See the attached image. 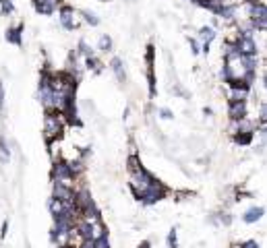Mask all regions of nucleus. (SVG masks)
I'll return each instance as SVG.
<instances>
[{
	"label": "nucleus",
	"mask_w": 267,
	"mask_h": 248,
	"mask_svg": "<svg viewBox=\"0 0 267 248\" xmlns=\"http://www.w3.org/2000/svg\"><path fill=\"white\" fill-rule=\"evenodd\" d=\"M62 131H64V116L58 114V112H48L44 118V139L48 147L54 145V141H58L62 137Z\"/></svg>",
	"instance_id": "obj_1"
},
{
	"label": "nucleus",
	"mask_w": 267,
	"mask_h": 248,
	"mask_svg": "<svg viewBox=\"0 0 267 248\" xmlns=\"http://www.w3.org/2000/svg\"><path fill=\"white\" fill-rule=\"evenodd\" d=\"M52 180L54 184H60L66 188H75L77 184V174L71 170V165L66 161H56L52 165Z\"/></svg>",
	"instance_id": "obj_2"
},
{
	"label": "nucleus",
	"mask_w": 267,
	"mask_h": 248,
	"mask_svg": "<svg viewBox=\"0 0 267 248\" xmlns=\"http://www.w3.org/2000/svg\"><path fill=\"white\" fill-rule=\"evenodd\" d=\"M58 19H60V25L66 31H75L79 27V17L75 13V8H71V6H60L58 8Z\"/></svg>",
	"instance_id": "obj_3"
},
{
	"label": "nucleus",
	"mask_w": 267,
	"mask_h": 248,
	"mask_svg": "<svg viewBox=\"0 0 267 248\" xmlns=\"http://www.w3.org/2000/svg\"><path fill=\"white\" fill-rule=\"evenodd\" d=\"M230 91H228V101H247L249 98V85L242 83H228Z\"/></svg>",
	"instance_id": "obj_4"
},
{
	"label": "nucleus",
	"mask_w": 267,
	"mask_h": 248,
	"mask_svg": "<svg viewBox=\"0 0 267 248\" xmlns=\"http://www.w3.org/2000/svg\"><path fill=\"white\" fill-rule=\"evenodd\" d=\"M60 2L62 0H33V4H36V10L42 15H52L56 13L58 8H60Z\"/></svg>",
	"instance_id": "obj_5"
},
{
	"label": "nucleus",
	"mask_w": 267,
	"mask_h": 248,
	"mask_svg": "<svg viewBox=\"0 0 267 248\" xmlns=\"http://www.w3.org/2000/svg\"><path fill=\"white\" fill-rule=\"evenodd\" d=\"M228 116L232 120H240L247 116V101H228Z\"/></svg>",
	"instance_id": "obj_6"
},
{
	"label": "nucleus",
	"mask_w": 267,
	"mask_h": 248,
	"mask_svg": "<svg viewBox=\"0 0 267 248\" xmlns=\"http://www.w3.org/2000/svg\"><path fill=\"white\" fill-rule=\"evenodd\" d=\"M199 40L203 42V50H210V44L215 40V29L214 27H201L199 29Z\"/></svg>",
	"instance_id": "obj_7"
},
{
	"label": "nucleus",
	"mask_w": 267,
	"mask_h": 248,
	"mask_svg": "<svg viewBox=\"0 0 267 248\" xmlns=\"http://www.w3.org/2000/svg\"><path fill=\"white\" fill-rule=\"evenodd\" d=\"M263 213H265L263 207H253V209L247 211L245 215H242V219H245L247 223H255V221H259V219L263 217Z\"/></svg>",
	"instance_id": "obj_8"
},
{
	"label": "nucleus",
	"mask_w": 267,
	"mask_h": 248,
	"mask_svg": "<svg viewBox=\"0 0 267 248\" xmlns=\"http://www.w3.org/2000/svg\"><path fill=\"white\" fill-rule=\"evenodd\" d=\"M110 66H112V70H114L116 79H118L120 83H124V81H126V75H124V68H122V60H120V58H112Z\"/></svg>",
	"instance_id": "obj_9"
},
{
	"label": "nucleus",
	"mask_w": 267,
	"mask_h": 248,
	"mask_svg": "<svg viewBox=\"0 0 267 248\" xmlns=\"http://www.w3.org/2000/svg\"><path fill=\"white\" fill-rule=\"evenodd\" d=\"M21 25H17V27H10L8 31H6V40L10 42V44H15V46H21Z\"/></svg>",
	"instance_id": "obj_10"
},
{
	"label": "nucleus",
	"mask_w": 267,
	"mask_h": 248,
	"mask_svg": "<svg viewBox=\"0 0 267 248\" xmlns=\"http://www.w3.org/2000/svg\"><path fill=\"white\" fill-rule=\"evenodd\" d=\"M8 147H6V143H4V139L0 137V163H8Z\"/></svg>",
	"instance_id": "obj_11"
},
{
	"label": "nucleus",
	"mask_w": 267,
	"mask_h": 248,
	"mask_svg": "<svg viewBox=\"0 0 267 248\" xmlns=\"http://www.w3.org/2000/svg\"><path fill=\"white\" fill-rule=\"evenodd\" d=\"M100 50H102V52H110V50H112V40H110V35H102V38H100Z\"/></svg>",
	"instance_id": "obj_12"
},
{
	"label": "nucleus",
	"mask_w": 267,
	"mask_h": 248,
	"mask_svg": "<svg viewBox=\"0 0 267 248\" xmlns=\"http://www.w3.org/2000/svg\"><path fill=\"white\" fill-rule=\"evenodd\" d=\"M81 15H83V19L89 23V25H98V23H100V19H98L94 13H89V10H83Z\"/></svg>",
	"instance_id": "obj_13"
},
{
	"label": "nucleus",
	"mask_w": 267,
	"mask_h": 248,
	"mask_svg": "<svg viewBox=\"0 0 267 248\" xmlns=\"http://www.w3.org/2000/svg\"><path fill=\"white\" fill-rule=\"evenodd\" d=\"M0 6H2V13L4 15H10L15 10V6H13V2L10 0H0Z\"/></svg>",
	"instance_id": "obj_14"
},
{
	"label": "nucleus",
	"mask_w": 267,
	"mask_h": 248,
	"mask_svg": "<svg viewBox=\"0 0 267 248\" xmlns=\"http://www.w3.org/2000/svg\"><path fill=\"white\" fill-rule=\"evenodd\" d=\"M94 248H110L108 236H104V238H98V240H94Z\"/></svg>",
	"instance_id": "obj_15"
},
{
	"label": "nucleus",
	"mask_w": 267,
	"mask_h": 248,
	"mask_svg": "<svg viewBox=\"0 0 267 248\" xmlns=\"http://www.w3.org/2000/svg\"><path fill=\"white\" fill-rule=\"evenodd\" d=\"M168 248H176V232H170V236H168Z\"/></svg>",
	"instance_id": "obj_16"
},
{
	"label": "nucleus",
	"mask_w": 267,
	"mask_h": 248,
	"mask_svg": "<svg viewBox=\"0 0 267 248\" xmlns=\"http://www.w3.org/2000/svg\"><path fill=\"white\" fill-rule=\"evenodd\" d=\"M2 108H4V85L0 81V112H2Z\"/></svg>",
	"instance_id": "obj_17"
},
{
	"label": "nucleus",
	"mask_w": 267,
	"mask_h": 248,
	"mask_svg": "<svg viewBox=\"0 0 267 248\" xmlns=\"http://www.w3.org/2000/svg\"><path fill=\"white\" fill-rule=\"evenodd\" d=\"M238 248H259V244L255 242V240H249V242H242Z\"/></svg>",
	"instance_id": "obj_18"
},
{
	"label": "nucleus",
	"mask_w": 267,
	"mask_h": 248,
	"mask_svg": "<svg viewBox=\"0 0 267 248\" xmlns=\"http://www.w3.org/2000/svg\"><path fill=\"white\" fill-rule=\"evenodd\" d=\"M160 114H161V118H166V120H170V118L174 116V114H172L168 108H161V110H160Z\"/></svg>",
	"instance_id": "obj_19"
},
{
	"label": "nucleus",
	"mask_w": 267,
	"mask_h": 248,
	"mask_svg": "<svg viewBox=\"0 0 267 248\" xmlns=\"http://www.w3.org/2000/svg\"><path fill=\"white\" fill-rule=\"evenodd\" d=\"M139 248H152V246H149V242H141V244H139Z\"/></svg>",
	"instance_id": "obj_20"
}]
</instances>
